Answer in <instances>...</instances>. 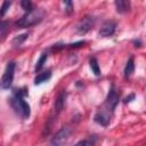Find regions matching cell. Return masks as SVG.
Masks as SVG:
<instances>
[{
	"mask_svg": "<svg viewBox=\"0 0 146 146\" xmlns=\"http://www.w3.org/2000/svg\"><path fill=\"white\" fill-rule=\"evenodd\" d=\"M47 58H48V55H47V52H43V54H41V56H40V58H39V60L36 62V64H35V72H39L42 67H43V65L46 64V60H47Z\"/></svg>",
	"mask_w": 146,
	"mask_h": 146,
	"instance_id": "obj_15",
	"label": "cell"
},
{
	"mask_svg": "<svg viewBox=\"0 0 146 146\" xmlns=\"http://www.w3.org/2000/svg\"><path fill=\"white\" fill-rule=\"evenodd\" d=\"M95 144H96V137L91 136L89 138H86V139L78 141L74 146H95Z\"/></svg>",
	"mask_w": 146,
	"mask_h": 146,
	"instance_id": "obj_14",
	"label": "cell"
},
{
	"mask_svg": "<svg viewBox=\"0 0 146 146\" xmlns=\"http://www.w3.org/2000/svg\"><path fill=\"white\" fill-rule=\"evenodd\" d=\"M26 94H27V90L26 89H18V90H15L14 96L10 98V105H11V107L23 119H27L30 116V114H31L30 105L25 100Z\"/></svg>",
	"mask_w": 146,
	"mask_h": 146,
	"instance_id": "obj_1",
	"label": "cell"
},
{
	"mask_svg": "<svg viewBox=\"0 0 146 146\" xmlns=\"http://www.w3.org/2000/svg\"><path fill=\"white\" fill-rule=\"evenodd\" d=\"M95 22H96V18L95 17H92V16H86L76 25V31L80 34H86L87 32H89L94 27Z\"/></svg>",
	"mask_w": 146,
	"mask_h": 146,
	"instance_id": "obj_6",
	"label": "cell"
},
{
	"mask_svg": "<svg viewBox=\"0 0 146 146\" xmlns=\"http://www.w3.org/2000/svg\"><path fill=\"white\" fill-rule=\"evenodd\" d=\"M21 6H22V8H23L26 13H30V11H33V10H34L33 3H32L30 0H23V1H21Z\"/></svg>",
	"mask_w": 146,
	"mask_h": 146,
	"instance_id": "obj_17",
	"label": "cell"
},
{
	"mask_svg": "<svg viewBox=\"0 0 146 146\" xmlns=\"http://www.w3.org/2000/svg\"><path fill=\"white\" fill-rule=\"evenodd\" d=\"M133 71H135V59H133V57H130L124 66V71H123L124 78H130L132 75Z\"/></svg>",
	"mask_w": 146,
	"mask_h": 146,
	"instance_id": "obj_11",
	"label": "cell"
},
{
	"mask_svg": "<svg viewBox=\"0 0 146 146\" xmlns=\"http://www.w3.org/2000/svg\"><path fill=\"white\" fill-rule=\"evenodd\" d=\"M42 19V14L39 10H33L30 13H26L25 15H23L17 22H16V26L19 29H24V27H30L32 25L38 24L39 22H41Z\"/></svg>",
	"mask_w": 146,
	"mask_h": 146,
	"instance_id": "obj_2",
	"label": "cell"
},
{
	"mask_svg": "<svg viewBox=\"0 0 146 146\" xmlns=\"http://www.w3.org/2000/svg\"><path fill=\"white\" fill-rule=\"evenodd\" d=\"M64 5L66 6V13L67 14H71V13H73V2H71V1H65L64 2Z\"/></svg>",
	"mask_w": 146,
	"mask_h": 146,
	"instance_id": "obj_20",
	"label": "cell"
},
{
	"mask_svg": "<svg viewBox=\"0 0 146 146\" xmlns=\"http://www.w3.org/2000/svg\"><path fill=\"white\" fill-rule=\"evenodd\" d=\"M29 36V33H24V34H21V35H17L13 39V46L17 47V46H21Z\"/></svg>",
	"mask_w": 146,
	"mask_h": 146,
	"instance_id": "obj_16",
	"label": "cell"
},
{
	"mask_svg": "<svg viewBox=\"0 0 146 146\" xmlns=\"http://www.w3.org/2000/svg\"><path fill=\"white\" fill-rule=\"evenodd\" d=\"M51 78V72L50 71H46L42 73H39L35 78H34V84H41L46 81H48Z\"/></svg>",
	"mask_w": 146,
	"mask_h": 146,
	"instance_id": "obj_12",
	"label": "cell"
},
{
	"mask_svg": "<svg viewBox=\"0 0 146 146\" xmlns=\"http://www.w3.org/2000/svg\"><path fill=\"white\" fill-rule=\"evenodd\" d=\"M10 5H11L10 1H3V2H2V7H1V16H2V17L6 15L7 10H8L9 7H10Z\"/></svg>",
	"mask_w": 146,
	"mask_h": 146,
	"instance_id": "obj_19",
	"label": "cell"
},
{
	"mask_svg": "<svg viewBox=\"0 0 146 146\" xmlns=\"http://www.w3.org/2000/svg\"><path fill=\"white\" fill-rule=\"evenodd\" d=\"M133 97H135V95H131V96H130V97H127V98H125V100H124V102H125V103H128V102H130V99H131V98H133Z\"/></svg>",
	"mask_w": 146,
	"mask_h": 146,
	"instance_id": "obj_23",
	"label": "cell"
},
{
	"mask_svg": "<svg viewBox=\"0 0 146 146\" xmlns=\"http://www.w3.org/2000/svg\"><path fill=\"white\" fill-rule=\"evenodd\" d=\"M89 65H90V68L91 71L94 72V74L96 76H99L102 73H100V68H99V65H98V62L96 59V57H91L89 59Z\"/></svg>",
	"mask_w": 146,
	"mask_h": 146,
	"instance_id": "obj_13",
	"label": "cell"
},
{
	"mask_svg": "<svg viewBox=\"0 0 146 146\" xmlns=\"http://www.w3.org/2000/svg\"><path fill=\"white\" fill-rule=\"evenodd\" d=\"M7 30H8V22L2 21V22H1V25H0V33H1V38H2V40H3L5 36H6V32H7Z\"/></svg>",
	"mask_w": 146,
	"mask_h": 146,
	"instance_id": "obj_18",
	"label": "cell"
},
{
	"mask_svg": "<svg viewBox=\"0 0 146 146\" xmlns=\"http://www.w3.org/2000/svg\"><path fill=\"white\" fill-rule=\"evenodd\" d=\"M115 5V8H116V11L120 13V14H125L130 10V1H127V0H116L114 2Z\"/></svg>",
	"mask_w": 146,
	"mask_h": 146,
	"instance_id": "obj_9",
	"label": "cell"
},
{
	"mask_svg": "<svg viewBox=\"0 0 146 146\" xmlns=\"http://www.w3.org/2000/svg\"><path fill=\"white\" fill-rule=\"evenodd\" d=\"M133 44H135V47L137 48V47H140L141 42H140V40H135V41H133Z\"/></svg>",
	"mask_w": 146,
	"mask_h": 146,
	"instance_id": "obj_22",
	"label": "cell"
},
{
	"mask_svg": "<svg viewBox=\"0 0 146 146\" xmlns=\"http://www.w3.org/2000/svg\"><path fill=\"white\" fill-rule=\"evenodd\" d=\"M71 132H72L71 128H68V127H63L62 129H59V130L55 133V136H54L52 139H51V144H52L54 146H62L63 144H65V143L67 141V139L70 138Z\"/></svg>",
	"mask_w": 146,
	"mask_h": 146,
	"instance_id": "obj_4",
	"label": "cell"
},
{
	"mask_svg": "<svg viewBox=\"0 0 146 146\" xmlns=\"http://www.w3.org/2000/svg\"><path fill=\"white\" fill-rule=\"evenodd\" d=\"M115 29H116V23L114 21H106L104 22V24L99 30V35L104 38L112 36L115 33Z\"/></svg>",
	"mask_w": 146,
	"mask_h": 146,
	"instance_id": "obj_8",
	"label": "cell"
},
{
	"mask_svg": "<svg viewBox=\"0 0 146 146\" xmlns=\"http://www.w3.org/2000/svg\"><path fill=\"white\" fill-rule=\"evenodd\" d=\"M113 112H111L110 110H107L106 107L103 108V110H99L95 116H94V121L103 127H107L111 122V115H112Z\"/></svg>",
	"mask_w": 146,
	"mask_h": 146,
	"instance_id": "obj_7",
	"label": "cell"
},
{
	"mask_svg": "<svg viewBox=\"0 0 146 146\" xmlns=\"http://www.w3.org/2000/svg\"><path fill=\"white\" fill-rule=\"evenodd\" d=\"M119 100H120V97H119V94L115 89L114 86H112L108 90V94H107V97L105 99V104H104V107H106L107 110H110L111 112L114 111V108L116 107V105L119 104Z\"/></svg>",
	"mask_w": 146,
	"mask_h": 146,
	"instance_id": "obj_5",
	"label": "cell"
},
{
	"mask_svg": "<svg viewBox=\"0 0 146 146\" xmlns=\"http://www.w3.org/2000/svg\"><path fill=\"white\" fill-rule=\"evenodd\" d=\"M84 43H86L84 41H78V42H75V43L68 44V48H78V47H81V46H83Z\"/></svg>",
	"mask_w": 146,
	"mask_h": 146,
	"instance_id": "obj_21",
	"label": "cell"
},
{
	"mask_svg": "<svg viewBox=\"0 0 146 146\" xmlns=\"http://www.w3.org/2000/svg\"><path fill=\"white\" fill-rule=\"evenodd\" d=\"M65 98H66V92H65V91H62V92L58 95L57 99L55 100V111H56L57 114L63 110L64 104H65Z\"/></svg>",
	"mask_w": 146,
	"mask_h": 146,
	"instance_id": "obj_10",
	"label": "cell"
},
{
	"mask_svg": "<svg viewBox=\"0 0 146 146\" xmlns=\"http://www.w3.org/2000/svg\"><path fill=\"white\" fill-rule=\"evenodd\" d=\"M15 67L16 64L15 62H9L5 68V72L2 74L1 78V88L3 90L9 89L13 84V80H14V73H15Z\"/></svg>",
	"mask_w": 146,
	"mask_h": 146,
	"instance_id": "obj_3",
	"label": "cell"
}]
</instances>
